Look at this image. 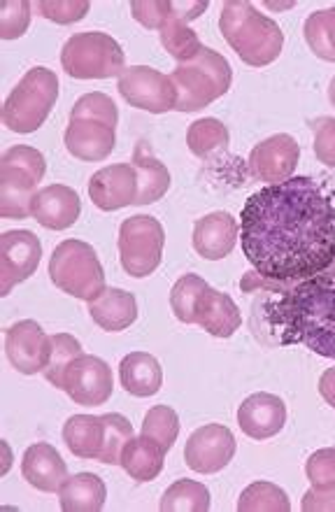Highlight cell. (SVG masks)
<instances>
[{
	"mask_svg": "<svg viewBox=\"0 0 335 512\" xmlns=\"http://www.w3.org/2000/svg\"><path fill=\"white\" fill-rule=\"evenodd\" d=\"M142 436L154 438L156 443L170 450L177 436H180V417L170 405H154L145 415V422H142Z\"/></svg>",
	"mask_w": 335,
	"mask_h": 512,
	"instance_id": "obj_37",
	"label": "cell"
},
{
	"mask_svg": "<svg viewBox=\"0 0 335 512\" xmlns=\"http://www.w3.org/2000/svg\"><path fill=\"white\" fill-rule=\"evenodd\" d=\"M31 215L40 226L49 231L70 229L82 215V201L75 189L66 184H49L33 198Z\"/></svg>",
	"mask_w": 335,
	"mask_h": 512,
	"instance_id": "obj_20",
	"label": "cell"
},
{
	"mask_svg": "<svg viewBox=\"0 0 335 512\" xmlns=\"http://www.w3.org/2000/svg\"><path fill=\"white\" fill-rule=\"evenodd\" d=\"M228 140H231L228 128L215 117L198 119V122L189 126V133H187L189 149L196 156H201V159H208V156H212L215 152H222V149L228 147Z\"/></svg>",
	"mask_w": 335,
	"mask_h": 512,
	"instance_id": "obj_32",
	"label": "cell"
},
{
	"mask_svg": "<svg viewBox=\"0 0 335 512\" xmlns=\"http://www.w3.org/2000/svg\"><path fill=\"white\" fill-rule=\"evenodd\" d=\"M59 98V77L54 70L35 66L21 77L3 105V124L14 133H35L47 122Z\"/></svg>",
	"mask_w": 335,
	"mask_h": 512,
	"instance_id": "obj_8",
	"label": "cell"
},
{
	"mask_svg": "<svg viewBox=\"0 0 335 512\" xmlns=\"http://www.w3.org/2000/svg\"><path fill=\"white\" fill-rule=\"evenodd\" d=\"M305 475L317 489L335 487V447H324L310 454L308 464H305Z\"/></svg>",
	"mask_w": 335,
	"mask_h": 512,
	"instance_id": "obj_39",
	"label": "cell"
},
{
	"mask_svg": "<svg viewBox=\"0 0 335 512\" xmlns=\"http://www.w3.org/2000/svg\"><path fill=\"white\" fill-rule=\"evenodd\" d=\"M89 315L108 333H119L138 319V301L124 289L105 287L96 301L89 303Z\"/></svg>",
	"mask_w": 335,
	"mask_h": 512,
	"instance_id": "obj_23",
	"label": "cell"
},
{
	"mask_svg": "<svg viewBox=\"0 0 335 512\" xmlns=\"http://www.w3.org/2000/svg\"><path fill=\"white\" fill-rule=\"evenodd\" d=\"M166 231L159 219L135 215L121 222L119 229V259L121 268L131 277H149L161 266Z\"/></svg>",
	"mask_w": 335,
	"mask_h": 512,
	"instance_id": "obj_11",
	"label": "cell"
},
{
	"mask_svg": "<svg viewBox=\"0 0 335 512\" xmlns=\"http://www.w3.org/2000/svg\"><path fill=\"white\" fill-rule=\"evenodd\" d=\"M133 168L138 173V203L135 205H149L161 201L170 189V173L156 156L149 152L145 142L135 145L133 154Z\"/></svg>",
	"mask_w": 335,
	"mask_h": 512,
	"instance_id": "obj_27",
	"label": "cell"
},
{
	"mask_svg": "<svg viewBox=\"0 0 335 512\" xmlns=\"http://www.w3.org/2000/svg\"><path fill=\"white\" fill-rule=\"evenodd\" d=\"M63 443L75 457L96 459L103 447V417L75 415L63 426Z\"/></svg>",
	"mask_w": 335,
	"mask_h": 512,
	"instance_id": "obj_29",
	"label": "cell"
},
{
	"mask_svg": "<svg viewBox=\"0 0 335 512\" xmlns=\"http://www.w3.org/2000/svg\"><path fill=\"white\" fill-rule=\"evenodd\" d=\"M5 352L21 375L42 373L52 352V336H47L38 322L24 319L5 331Z\"/></svg>",
	"mask_w": 335,
	"mask_h": 512,
	"instance_id": "obj_16",
	"label": "cell"
},
{
	"mask_svg": "<svg viewBox=\"0 0 335 512\" xmlns=\"http://www.w3.org/2000/svg\"><path fill=\"white\" fill-rule=\"evenodd\" d=\"M166 447L156 443L154 438L140 436L131 438L121 452V468L131 475L135 482H152L159 478L163 471V461H166Z\"/></svg>",
	"mask_w": 335,
	"mask_h": 512,
	"instance_id": "obj_24",
	"label": "cell"
},
{
	"mask_svg": "<svg viewBox=\"0 0 335 512\" xmlns=\"http://www.w3.org/2000/svg\"><path fill=\"white\" fill-rule=\"evenodd\" d=\"M235 438L224 424H205L191 433L184 447V461L191 471L212 475L224 471L235 457Z\"/></svg>",
	"mask_w": 335,
	"mask_h": 512,
	"instance_id": "obj_14",
	"label": "cell"
},
{
	"mask_svg": "<svg viewBox=\"0 0 335 512\" xmlns=\"http://www.w3.org/2000/svg\"><path fill=\"white\" fill-rule=\"evenodd\" d=\"M319 394H322L324 401L335 410V368H329V371L319 378Z\"/></svg>",
	"mask_w": 335,
	"mask_h": 512,
	"instance_id": "obj_43",
	"label": "cell"
},
{
	"mask_svg": "<svg viewBox=\"0 0 335 512\" xmlns=\"http://www.w3.org/2000/svg\"><path fill=\"white\" fill-rule=\"evenodd\" d=\"M238 424L242 433L252 440H268L277 436L287 424V405L280 396L259 391L242 401L238 408Z\"/></svg>",
	"mask_w": 335,
	"mask_h": 512,
	"instance_id": "obj_19",
	"label": "cell"
},
{
	"mask_svg": "<svg viewBox=\"0 0 335 512\" xmlns=\"http://www.w3.org/2000/svg\"><path fill=\"white\" fill-rule=\"evenodd\" d=\"M170 308L182 324L203 326L210 336L231 338L240 329V308L228 294L212 289L203 277L182 275L170 291Z\"/></svg>",
	"mask_w": 335,
	"mask_h": 512,
	"instance_id": "obj_4",
	"label": "cell"
},
{
	"mask_svg": "<svg viewBox=\"0 0 335 512\" xmlns=\"http://www.w3.org/2000/svg\"><path fill=\"white\" fill-rule=\"evenodd\" d=\"M119 380L131 396L147 398L159 394L163 384V371L156 357L147 352H131L121 359Z\"/></svg>",
	"mask_w": 335,
	"mask_h": 512,
	"instance_id": "obj_25",
	"label": "cell"
},
{
	"mask_svg": "<svg viewBox=\"0 0 335 512\" xmlns=\"http://www.w3.org/2000/svg\"><path fill=\"white\" fill-rule=\"evenodd\" d=\"M238 238L240 224L228 212H210L194 226V250L208 261H219L231 254Z\"/></svg>",
	"mask_w": 335,
	"mask_h": 512,
	"instance_id": "obj_22",
	"label": "cell"
},
{
	"mask_svg": "<svg viewBox=\"0 0 335 512\" xmlns=\"http://www.w3.org/2000/svg\"><path fill=\"white\" fill-rule=\"evenodd\" d=\"M42 243L31 231H5L0 236V296L24 282L40 266Z\"/></svg>",
	"mask_w": 335,
	"mask_h": 512,
	"instance_id": "obj_13",
	"label": "cell"
},
{
	"mask_svg": "<svg viewBox=\"0 0 335 512\" xmlns=\"http://www.w3.org/2000/svg\"><path fill=\"white\" fill-rule=\"evenodd\" d=\"M301 508L305 512H335V487L331 489L312 487L310 492L303 496Z\"/></svg>",
	"mask_w": 335,
	"mask_h": 512,
	"instance_id": "obj_42",
	"label": "cell"
},
{
	"mask_svg": "<svg viewBox=\"0 0 335 512\" xmlns=\"http://www.w3.org/2000/svg\"><path fill=\"white\" fill-rule=\"evenodd\" d=\"M28 24H31V3L12 0V3L0 5V38L17 40L28 31Z\"/></svg>",
	"mask_w": 335,
	"mask_h": 512,
	"instance_id": "obj_38",
	"label": "cell"
},
{
	"mask_svg": "<svg viewBox=\"0 0 335 512\" xmlns=\"http://www.w3.org/2000/svg\"><path fill=\"white\" fill-rule=\"evenodd\" d=\"M329 101H331V105L335 108V77H333L331 84H329Z\"/></svg>",
	"mask_w": 335,
	"mask_h": 512,
	"instance_id": "obj_44",
	"label": "cell"
},
{
	"mask_svg": "<svg viewBox=\"0 0 335 512\" xmlns=\"http://www.w3.org/2000/svg\"><path fill=\"white\" fill-rule=\"evenodd\" d=\"M177 94V112H198L228 94L233 82V70L222 54L203 47L196 59L177 63L170 75Z\"/></svg>",
	"mask_w": 335,
	"mask_h": 512,
	"instance_id": "obj_6",
	"label": "cell"
},
{
	"mask_svg": "<svg viewBox=\"0 0 335 512\" xmlns=\"http://www.w3.org/2000/svg\"><path fill=\"white\" fill-rule=\"evenodd\" d=\"M219 28L224 40L247 66L263 68L280 59L284 47L280 24L261 14L247 0L226 3L219 17Z\"/></svg>",
	"mask_w": 335,
	"mask_h": 512,
	"instance_id": "obj_3",
	"label": "cell"
},
{
	"mask_svg": "<svg viewBox=\"0 0 335 512\" xmlns=\"http://www.w3.org/2000/svg\"><path fill=\"white\" fill-rule=\"evenodd\" d=\"M45 170V156L35 147L17 145L0 156V217H33L31 205Z\"/></svg>",
	"mask_w": 335,
	"mask_h": 512,
	"instance_id": "obj_7",
	"label": "cell"
},
{
	"mask_svg": "<svg viewBox=\"0 0 335 512\" xmlns=\"http://www.w3.org/2000/svg\"><path fill=\"white\" fill-rule=\"evenodd\" d=\"M112 389V368L101 357H91V354L77 357L63 380V391L77 405H87V408L108 403Z\"/></svg>",
	"mask_w": 335,
	"mask_h": 512,
	"instance_id": "obj_15",
	"label": "cell"
},
{
	"mask_svg": "<svg viewBox=\"0 0 335 512\" xmlns=\"http://www.w3.org/2000/svg\"><path fill=\"white\" fill-rule=\"evenodd\" d=\"M89 196L98 210L114 212L138 203V173L133 163L101 168L89 180Z\"/></svg>",
	"mask_w": 335,
	"mask_h": 512,
	"instance_id": "obj_18",
	"label": "cell"
},
{
	"mask_svg": "<svg viewBox=\"0 0 335 512\" xmlns=\"http://www.w3.org/2000/svg\"><path fill=\"white\" fill-rule=\"evenodd\" d=\"M163 512H208L210 492L203 482L177 480L161 499Z\"/></svg>",
	"mask_w": 335,
	"mask_h": 512,
	"instance_id": "obj_31",
	"label": "cell"
},
{
	"mask_svg": "<svg viewBox=\"0 0 335 512\" xmlns=\"http://www.w3.org/2000/svg\"><path fill=\"white\" fill-rule=\"evenodd\" d=\"M117 89L128 105L152 112V115H163V112L175 110L177 105L173 80L149 66L126 68L119 75Z\"/></svg>",
	"mask_w": 335,
	"mask_h": 512,
	"instance_id": "obj_12",
	"label": "cell"
},
{
	"mask_svg": "<svg viewBox=\"0 0 335 512\" xmlns=\"http://www.w3.org/2000/svg\"><path fill=\"white\" fill-rule=\"evenodd\" d=\"M298 159H301V147H298V142L291 135H270V138L259 142L252 149V154H249V170H252L256 180L280 184L294 177Z\"/></svg>",
	"mask_w": 335,
	"mask_h": 512,
	"instance_id": "obj_17",
	"label": "cell"
},
{
	"mask_svg": "<svg viewBox=\"0 0 335 512\" xmlns=\"http://www.w3.org/2000/svg\"><path fill=\"white\" fill-rule=\"evenodd\" d=\"M133 438V426L124 415H103V447L101 454H98V461L101 464H121V452L128 440Z\"/></svg>",
	"mask_w": 335,
	"mask_h": 512,
	"instance_id": "obj_36",
	"label": "cell"
},
{
	"mask_svg": "<svg viewBox=\"0 0 335 512\" xmlns=\"http://www.w3.org/2000/svg\"><path fill=\"white\" fill-rule=\"evenodd\" d=\"M208 10V3H175V0H135L131 3V14L145 28L161 31L168 21L182 19L191 21Z\"/></svg>",
	"mask_w": 335,
	"mask_h": 512,
	"instance_id": "obj_28",
	"label": "cell"
},
{
	"mask_svg": "<svg viewBox=\"0 0 335 512\" xmlns=\"http://www.w3.org/2000/svg\"><path fill=\"white\" fill-rule=\"evenodd\" d=\"M312 54L335 63V5L312 12L303 26Z\"/></svg>",
	"mask_w": 335,
	"mask_h": 512,
	"instance_id": "obj_30",
	"label": "cell"
},
{
	"mask_svg": "<svg viewBox=\"0 0 335 512\" xmlns=\"http://www.w3.org/2000/svg\"><path fill=\"white\" fill-rule=\"evenodd\" d=\"M61 66L75 80H108L126 70V54L108 33H75L61 49Z\"/></svg>",
	"mask_w": 335,
	"mask_h": 512,
	"instance_id": "obj_10",
	"label": "cell"
},
{
	"mask_svg": "<svg viewBox=\"0 0 335 512\" xmlns=\"http://www.w3.org/2000/svg\"><path fill=\"white\" fill-rule=\"evenodd\" d=\"M82 354V345L77 338L68 336V333H56V336H52V352H49L47 368L42 371L47 382H52L56 389H63V380H66L70 364L77 357H82Z\"/></svg>",
	"mask_w": 335,
	"mask_h": 512,
	"instance_id": "obj_35",
	"label": "cell"
},
{
	"mask_svg": "<svg viewBox=\"0 0 335 512\" xmlns=\"http://www.w3.org/2000/svg\"><path fill=\"white\" fill-rule=\"evenodd\" d=\"M240 512H289L291 501L282 487L273 482H254L238 499Z\"/></svg>",
	"mask_w": 335,
	"mask_h": 512,
	"instance_id": "obj_33",
	"label": "cell"
},
{
	"mask_svg": "<svg viewBox=\"0 0 335 512\" xmlns=\"http://www.w3.org/2000/svg\"><path fill=\"white\" fill-rule=\"evenodd\" d=\"M119 110L110 96L94 91L82 96L70 110L66 149L80 161H103L117 145Z\"/></svg>",
	"mask_w": 335,
	"mask_h": 512,
	"instance_id": "obj_5",
	"label": "cell"
},
{
	"mask_svg": "<svg viewBox=\"0 0 335 512\" xmlns=\"http://www.w3.org/2000/svg\"><path fill=\"white\" fill-rule=\"evenodd\" d=\"M91 5L87 0H45V3H38V12L49 21H56V24H75V21L84 19L89 14Z\"/></svg>",
	"mask_w": 335,
	"mask_h": 512,
	"instance_id": "obj_40",
	"label": "cell"
},
{
	"mask_svg": "<svg viewBox=\"0 0 335 512\" xmlns=\"http://www.w3.org/2000/svg\"><path fill=\"white\" fill-rule=\"evenodd\" d=\"M49 277L63 294L96 301L105 291V273L98 254L82 240H63L49 259Z\"/></svg>",
	"mask_w": 335,
	"mask_h": 512,
	"instance_id": "obj_9",
	"label": "cell"
},
{
	"mask_svg": "<svg viewBox=\"0 0 335 512\" xmlns=\"http://www.w3.org/2000/svg\"><path fill=\"white\" fill-rule=\"evenodd\" d=\"M21 475L38 492H59L68 480V466L56 447L49 443H35L24 452L21 459Z\"/></svg>",
	"mask_w": 335,
	"mask_h": 512,
	"instance_id": "obj_21",
	"label": "cell"
},
{
	"mask_svg": "<svg viewBox=\"0 0 335 512\" xmlns=\"http://www.w3.org/2000/svg\"><path fill=\"white\" fill-rule=\"evenodd\" d=\"M159 35H161V45L166 47V52L173 56V59H177V63H187L191 59H196L203 49L196 31H191L187 21L182 19L168 21V24L159 31Z\"/></svg>",
	"mask_w": 335,
	"mask_h": 512,
	"instance_id": "obj_34",
	"label": "cell"
},
{
	"mask_svg": "<svg viewBox=\"0 0 335 512\" xmlns=\"http://www.w3.org/2000/svg\"><path fill=\"white\" fill-rule=\"evenodd\" d=\"M242 254L266 280L298 282L335 261V187L298 175L266 184L242 205Z\"/></svg>",
	"mask_w": 335,
	"mask_h": 512,
	"instance_id": "obj_1",
	"label": "cell"
},
{
	"mask_svg": "<svg viewBox=\"0 0 335 512\" xmlns=\"http://www.w3.org/2000/svg\"><path fill=\"white\" fill-rule=\"evenodd\" d=\"M59 499L66 512H98L108 499V487L94 473H77L63 482Z\"/></svg>",
	"mask_w": 335,
	"mask_h": 512,
	"instance_id": "obj_26",
	"label": "cell"
},
{
	"mask_svg": "<svg viewBox=\"0 0 335 512\" xmlns=\"http://www.w3.org/2000/svg\"><path fill=\"white\" fill-rule=\"evenodd\" d=\"M315 133V156L324 166L335 168V119L322 117L312 124Z\"/></svg>",
	"mask_w": 335,
	"mask_h": 512,
	"instance_id": "obj_41",
	"label": "cell"
},
{
	"mask_svg": "<svg viewBox=\"0 0 335 512\" xmlns=\"http://www.w3.org/2000/svg\"><path fill=\"white\" fill-rule=\"evenodd\" d=\"M266 322L280 345H303L335 359V275L280 282V296L266 305Z\"/></svg>",
	"mask_w": 335,
	"mask_h": 512,
	"instance_id": "obj_2",
	"label": "cell"
}]
</instances>
